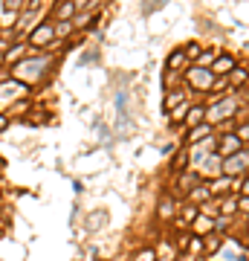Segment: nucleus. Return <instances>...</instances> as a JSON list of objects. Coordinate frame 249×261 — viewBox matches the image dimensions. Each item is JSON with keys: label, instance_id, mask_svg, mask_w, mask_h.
Returning a JSON list of instances; mask_svg holds the SVG:
<instances>
[{"label": "nucleus", "instance_id": "7", "mask_svg": "<svg viewBox=\"0 0 249 261\" xmlns=\"http://www.w3.org/2000/svg\"><path fill=\"white\" fill-rule=\"evenodd\" d=\"M229 183H232L229 177H217V180H212V183H206V189H209V194H212L215 200H223V197L232 191L229 189Z\"/></svg>", "mask_w": 249, "mask_h": 261}, {"label": "nucleus", "instance_id": "22", "mask_svg": "<svg viewBox=\"0 0 249 261\" xmlns=\"http://www.w3.org/2000/svg\"><path fill=\"white\" fill-rule=\"evenodd\" d=\"M200 212L197 206H191V203H185L183 206V218H180V224H194V218H197Z\"/></svg>", "mask_w": 249, "mask_h": 261}, {"label": "nucleus", "instance_id": "28", "mask_svg": "<svg viewBox=\"0 0 249 261\" xmlns=\"http://www.w3.org/2000/svg\"><path fill=\"white\" fill-rule=\"evenodd\" d=\"M174 85H180V76H174V73H166V93L171 90Z\"/></svg>", "mask_w": 249, "mask_h": 261}, {"label": "nucleus", "instance_id": "13", "mask_svg": "<svg viewBox=\"0 0 249 261\" xmlns=\"http://www.w3.org/2000/svg\"><path fill=\"white\" fill-rule=\"evenodd\" d=\"M191 229H194L197 235H212V232H215V221H212V218H206V215H197V218H194V224H191Z\"/></svg>", "mask_w": 249, "mask_h": 261}, {"label": "nucleus", "instance_id": "37", "mask_svg": "<svg viewBox=\"0 0 249 261\" xmlns=\"http://www.w3.org/2000/svg\"><path fill=\"white\" fill-rule=\"evenodd\" d=\"M160 261H174V259H171V256H163V259H160Z\"/></svg>", "mask_w": 249, "mask_h": 261}, {"label": "nucleus", "instance_id": "38", "mask_svg": "<svg viewBox=\"0 0 249 261\" xmlns=\"http://www.w3.org/2000/svg\"><path fill=\"white\" fill-rule=\"evenodd\" d=\"M247 87H249V82H247Z\"/></svg>", "mask_w": 249, "mask_h": 261}, {"label": "nucleus", "instance_id": "21", "mask_svg": "<svg viewBox=\"0 0 249 261\" xmlns=\"http://www.w3.org/2000/svg\"><path fill=\"white\" fill-rule=\"evenodd\" d=\"M183 64H185V52L183 50H177V52H171V55H168V73L180 70Z\"/></svg>", "mask_w": 249, "mask_h": 261}, {"label": "nucleus", "instance_id": "26", "mask_svg": "<svg viewBox=\"0 0 249 261\" xmlns=\"http://www.w3.org/2000/svg\"><path fill=\"white\" fill-rule=\"evenodd\" d=\"M217 90H229V79H226V76H215V82H212V90H209V93H217Z\"/></svg>", "mask_w": 249, "mask_h": 261}, {"label": "nucleus", "instance_id": "16", "mask_svg": "<svg viewBox=\"0 0 249 261\" xmlns=\"http://www.w3.org/2000/svg\"><path fill=\"white\" fill-rule=\"evenodd\" d=\"M174 209H177L174 197H171V194H163V200H160V212H157V215H160L163 221H168V218L174 215Z\"/></svg>", "mask_w": 249, "mask_h": 261}, {"label": "nucleus", "instance_id": "5", "mask_svg": "<svg viewBox=\"0 0 249 261\" xmlns=\"http://www.w3.org/2000/svg\"><path fill=\"white\" fill-rule=\"evenodd\" d=\"M52 41H55V23H50V20L41 23V26H35L32 32H29V44L38 47V50L41 47H50Z\"/></svg>", "mask_w": 249, "mask_h": 261}, {"label": "nucleus", "instance_id": "29", "mask_svg": "<svg viewBox=\"0 0 249 261\" xmlns=\"http://www.w3.org/2000/svg\"><path fill=\"white\" fill-rule=\"evenodd\" d=\"M238 212L249 218V197H238Z\"/></svg>", "mask_w": 249, "mask_h": 261}, {"label": "nucleus", "instance_id": "36", "mask_svg": "<svg viewBox=\"0 0 249 261\" xmlns=\"http://www.w3.org/2000/svg\"><path fill=\"white\" fill-rule=\"evenodd\" d=\"M188 250H191V253H197V250H203V241H200V238H191V244H188Z\"/></svg>", "mask_w": 249, "mask_h": 261}, {"label": "nucleus", "instance_id": "30", "mask_svg": "<svg viewBox=\"0 0 249 261\" xmlns=\"http://www.w3.org/2000/svg\"><path fill=\"white\" fill-rule=\"evenodd\" d=\"M101 218H104L101 212H96V215H90V221H87V229H96V226L101 224Z\"/></svg>", "mask_w": 249, "mask_h": 261}, {"label": "nucleus", "instance_id": "10", "mask_svg": "<svg viewBox=\"0 0 249 261\" xmlns=\"http://www.w3.org/2000/svg\"><path fill=\"white\" fill-rule=\"evenodd\" d=\"M76 12L79 9H76V0H73V3H58L52 15H55V23H70V17H76Z\"/></svg>", "mask_w": 249, "mask_h": 261}, {"label": "nucleus", "instance_id": "9", "mask_svg": "<svg viewBox=\"0 0 249 261\" xmlns=\"http://www.w3.org/2000/svg\"><path fill=\"white\" fill-rule=\"evenodd\" d=\"M203 122H206V104H191V110L183 119V125H188V131H191V128H197Z\"/></svg>", "mask_w": 249, "mask_h": 261}, {"label": "nucleus", "instance_id": "19", "mask_svg": "<svg viewBox=\"0 0 249 261\" xmlns=\"http://www.w3.org/2000/svg\"><path fill=\"white\" fill-rule=\"evenodd\" d=\"M185 163H188V151H180V154L174 157V160H171V172H177V174H183L185 169H188V166H185Z\"/></svg>", "mask_w": 249, "mask_h": 261}, {"label": "nucleus", "instance_id": "12", "mask_svg": "<svg viewBox=\"0 0 249 261\" xmlns=\"http://www.w3.org/2000/svg\"><path fill=\"white\" fill-rule=\"evenodd\" d=\"M212 200V194H209V189H206V183H197L194 189L188 191V203L191 206H197V203H209Z\"/></svg>", "mask_w": 249, "mask_h": 261}, {"label": "nucleus", "instance_id": "3", "mask_svg": "<svg viewBox=\"0 0 249 261\" xmlns=\"http://www.w3.org/2000/svg\"><path fill=\"white\" fill-rule=\"evenodd\" d=\"M47 64H50V58H47V55H41V58H26V61L15 70V79H26V82H29V79H35V76L41 79V76H44L41 70L47 67Z\"/></svg>", "mask_w": 249, "mask_h": 261}, {"label": "nucleus", "instance_id": "11", "mask_svg": "<svg viewBox=\"0 0 249 261\" xmlns=\"http://www.w3.org/2000/svg\"><path fill=\"white\" fill-rule=\"evenodd\" d=\"M209 137H212V125H206V122H203V125L191 128V131L185 134V145H197L200 139H209Z\"/></svg>", "mask_w": 249, "mask_h": 261}, {"label": "nucleus", "instance_id": "24", "mask_svg": "<svg viewBox=\"0 0 249 261\" xmlns=\"http://www.w3.org/2000/svg\"><path fill=\"white\" fill-rule=\"evenodd\" d=\"M235 137L241 139V142H249V122H241V125H235Z\"/></svg>", "mask_w": 249, "mask_h": 261}, {"label": "nucleus", "instance_id": "14", "mask_svg": "<svg viewBox=\"0 0 249 261\" xmlns=\"http://www.w3.org/2000/svg\"><path fill=\"white\" fill-rule=\"evenodd\" d=\"M226 79H229V87H232V90H238V87H244V85L249 82V70H244V67H235L232 73L226 76Z\"/></svg>", "mask_w": 249, "mask_h": 261}, {"label": "nucleus", "instance_id": "32", "mask_svg": "<svg viewBox=\"0 0 249 261\" xmlns=\"http://www.w3.org/2000/svg\"><path fill=\"white\" fill-rule=\"evenodd\" d=\"M188 244H191V238H188V235H180V238H177V250H188Z\"/></svg>", "mask_w": 249, "mask_h": 261}, {"label": "nucleus", "instance_id": "31", "mask_svg": "<svg viewBox=\"0 0 249 261\" xmlns=\"http://www.w3.org/2000/svg\"><path fill=\"white\" fill-rule=\"evenodd\" d=\"M29 110V102H17V104H12V116L15 113H26Z\"/></svg>", "mask_w": 249, "mask_h": 261}, {"label": "nucleus", "instance_id": "18", "mask_svg": "<svg viewBox=\"0 0 249 261\" xmlns=\"http://www.w3.org/2000/svg\"><path fill=\"white\" fill-rule=\"evenodd\" d=\"M217 55H220V52H217V50H203V52H200V58H197V64H194V67L212 70V64H215V61H217Z\"/></svg>", "mask_w": 249, "mask_h": 261}, {"label": "nucleus", "instance_id": "35", "mask_svg": "<svg viewBox=\"0 0 249 261\" xmlns=\"http://www.w3.org/2000/svg\"><path fill=\"white\" fill-rule=\"evenodd\" d=\"M241 197H249V174L244 177V183H241Z\"/></svg>", "mask_w": 249, "mask_h": 261}, {"label": "nucleus", "instance_id": "23", "mask_svg": "<svg viewBox=\"0 0 249 261\" xmlns=\"http://www.w3.org/2000/svg\"><path fill=\"white\" fill-rule=\"evenodd\" d=\"M23 50H26V47H23V44H17V47H12V50L6 52L3 58H6V61L12 64V61H17V58H23Z\"/></svg>", "mask_w": 249, "mask_h": 261}, {"label": "nucleus", "instance_id": "8", "mask_svg": "<svg viewBox=\"0 0 249 261\" xmlns=\"http://www.w3.org/2000/svg\"><path fill=\"white\" fill-rule=\"evenodd\" d=\"M200 180H197V174H180V177H177V189H174V194H177V197H188V191L194 189V186H197Z\"/></svg>", "mask_w": 249, "mask_h": 261}, {"label": "nucleus", "instance_id": "2", "mask_svg": "<svg viewBox=\"0 0 249 261\" xmlns=\"http://www.w3.org/2000/svg\"><path fill=\"white\" fill-rule=\"evenodd\" d=\"M185 82L191 90H212V82H215V73L212 70H203V67H188L185 73Z\"/></svg>", "mask_w": 249, "mask_h": 261}, {"label": "nucleus", "instance_id": "34", "mask_svg": "<svg viewBox=\"0 0 249 261\" xmlns=\"http://www.w3.org/2000/svg\"><path fill=\"white\" fill-rule=\"evenodd\" d=\"M9 122H12V116H6V113H0V134L9 128Z\"/></svg>", "mask_w": 249, "mask_h": 261}, {"label": "nucleus", "instance_id": "6", "mask_svg": "<svg viewBox=\"0 0 249 261\" xmlns=\"http://www.w3.org/2000/svg\"><path fill=\"white\" fill-rule=\"evenodd\" d=\"M235 67H238V58L229 55V52H223V55H217V61L212 64V73H215V76H229Z\"/></svg>", "mask_w": 249, "mask_h": 261}, {"label": "nucleus", "instance_id": "27", "mask_svg": "<svg viewBox=\"0 0 249 261\" xmlns=\"http://www.w3.org/2000/svg\"><path fill=\"white\" fill-rule=\"evenodd\" d=\"M73 32V23H55V38H64Z\"/></svg>", "mask_w": 249, "mask_h": 261}, {"label": "nucleus", "instance_id": "1", "mask_svg": "<svg viewBox=\"0 0 249 261\" xmlns=\"http://www.w3.org/2000/svg\"><path fill=\"white\" fill-rule=\"evenodd\" d=\"M247 169H249V151H238L235 157H229V160H223V166H220V174L223 177H247Z\"/></svg>", "mask_w": 249, "mask_h": 261}, {"label": "nucleus", "instance_id": "4", "mask_svg": "<svg viewBox=\"0 0 249 261\" xmlns=\"http://www.w3.org/2000/svg\"><path fill=\"white\" fill-rule=\"evenodd\" d=\"M238 151H244V142L235 137V131H226L223 137L217 139V157H220V160H229V157H235Z\"/></svg>", "mask_w": 249, "mask_h": 261}, {"label": "nucleus", "instance_id": "15", "mask_svg": "<svg viewBox=\"0 0 249 261\" xmlns=\"http://www.w3.org/2000/svg\"><path fill=\"white\" fill-rule=\"evenodd\" d=\"M183 102H185V96L180 93V90H168V93H166V102H163V110H166V113H171L174 107H180Z\"/></svg>", "mask_w": 249, "mask_h": 261}, {"label": "nucleus", "instance_id": "25", "mask_svg": "<svg viewBox=\"0 0 249 261\" xmlns=\"http://www.w3.org/2000/svg\"><path fill=\"white\" fill-rule=\"evenodd\" d=\"M20 9H23L20 0H6V3H3V12H6V15H17Z\"/></svg>", "mask_w": 249, "mask_h": 261}, {"label": "nucleus", "instance_id": "20", "mask_svg": "<svg viewBox=\"0 0 249 261\" xmlns=\"http://www.w3.org/2000/svg\"><path fill=\"white\" fill-rule=\"evenodd\" d=\"M223 244V235L220 232H212V235H206V241H203V250L206 253H217V247Z\"/></svg>", "mask_w": 249, "mask_h": 261}, {"label": "nucleus", "instance_id": "33", "mask_svg": "<svg viewBox=\"0 0 249 261\" xmlns=\"http://www.w3.org/2000/svg\"><path fill=\"white\" fill-rule=\"evenodd\" d=\"M9 50H12V47H9V38H3V35H0V55H6Z\"/></svg>", "mask_w": 249, "mask_h": 261}, {"label": "nucleus", "instance_id": "17", "mask_svg": "<svg viewBox=\"0 0 249 261\" xmlns=\"http://www.w3.org/2000/svg\"><path fill=\"white\" fill-rule=\"evenodd\" d=\"M188 110H191V102H188V99H185L180 107H174V110H171V128L183 125V116H188Z\"/></svg>", "mask_w": 249, "mask_h": 261}]
</instances>
